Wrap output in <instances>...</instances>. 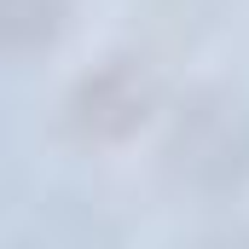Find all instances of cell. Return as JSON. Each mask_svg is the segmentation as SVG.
Here are the masks:
<instances>
[{
    "instance_id": "1",
    "label": "cell",
    "mask_w": 249,
    "mask_h": 249,
    "mask_svg": "<svg viewBox=\"0 0 249 249\" xmlns=\"http://www.w3.org/2000/svg\"><path fill=\"white\" fill-rule=\"evenodd\" d=\"M145 116V81L127 70V64H110L99 70L81 93H75V127L93 133V139H116Z\"/></svg>"
},
{
    "instance_id": "2",
    "label": "cell",
    "mask_w": 249,
    "mask_h": 249,
    "mask_svg": "<svg viewBox=\"0 0 249 249\" xmlns=\"http://www.w3.org/2000/svg\"><path fill=\"white\" fill-rule=\"evenodd\" d=\"M0 18H6V47L12 53H35L58 35L64 23V0H0Z\"/></svg>"
}]
</instances>
